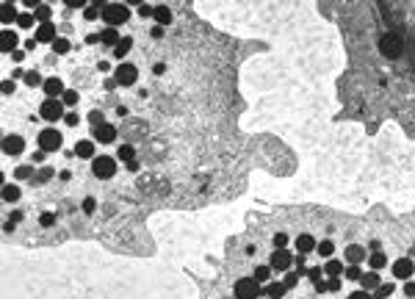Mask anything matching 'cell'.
Segmentation results:
<instances>
[{
	"mask_svg": "<svg viewBox=\"0 0 415 299\" xmlns=\"http://www.w3.org/2000/svg\"><path fill=\"white\" fill-rule=\"evenodd\" d=\"M153 11H155V6H147V3H144V6H138V17H153Z\"/></svg>",
	"mask_w": 415,
	"mask_h": 299,
	"instance_id": "f907efd6",
	"label": "cell"
},
{
	"mask_svg": "<svg viewBox=\"0 0 415 299\" xmlns=\"http://www.w3.org/2000/svg\"><path fill=\"white\" fill-rule=\"evenodd\" d=\"M274 247H277V249L288 247V233H274Z\"/></svg>",
	"mask_w": 415,
	"mask_h": 299,
	"instance_id": "b9f144b4",
	"label": "cell"
},
{
	"mask_svg": "<svg viewBox=\"0 0 415 299\" xmlns=\"http://www.w3.org/2000/svg\"><path fill=\"white\" fill-rule=\"evenodd\" d=\"M56 180H59V183H69V180H72V169H61L59 175H56Z\"/></svg>",
	"mask_w": 415,
	"mask_h": 299,
	"instance_id": "c3c4849f",
	"label": "cell"
},
{
	"mask_svg": "<svg viewBox=\"0 0 415 299\" xmlns=\"http://www.w3.org/2000/svg\"><path fill=\"white\" fill-rule=\"evenodd\" d=\"M34 14H20V20H17V25L22 28V31H28V28H34Z\"/></svg>",
	"mask_w": 415,
	"mask_h": 299,
	"instance_id": "60d3db41",
	"label": "cell"
},
{
	"mask_svg": "<svg viewBox=\"0 0 415 299\" xmlns=\"http://www.w3.org/2000/svg\"><path fill=\"white\" fill-rule=\"evenodd\" d=\"M3 153H6V155L25 153V139L17 136V133H6V139H3Z\"/></svg>",
	"mask_w": 415,
	"mask_h": 299,
	"instance_id": "7c38bea8",
	"label": "cell"
},
{
	"mask_svg": "<svg viewBox=\"0 0 415 299\" xmlns=\"http://www.w3.org/2000/svg\"><path fill=\"white\" fill-rule=\"evenodd\" d=\"M100 42L105 44V47H117V44L122 42V36H119L117 28H102V31H100Z\"/></svg>",
	"mask_w": 415,
	"mask_h": 299,
	"instance_id": "44dd1931",
	"label": "cell"
},
{
	"mask_svg": "<svg viewBox=\"0 0 415 299\" xmlns=\"http://www.w3.org/2000/svg\"><path fill=\"white\" fill-rule=\"evenodd\" d=\"M133 44H136V39H133V36H122V42H119L117 47H114V59H117L119 64H122V61H125L127 56H130V50H133Z\"/></svg>",
	"mask_w": 415,
	"mask_h": 299,
	"instance_id": "5bb4252c",
	"label": "cell"
},
{
	"mask_svg": "<svg viewBox=\"0 0 415 299\" xmlns=\"http://www.w3.org/2000/svg\"><path fill=\"white\" fill-rule=\"evenodd\" d=\"M17 44H20V34L17 31H11V28H6V31H3V44H0V47H3V53H17Z\"/></svg>",
	"mask_w": 415,
	"mask_h": 299,
	"instance_id": "2e32d148",
	"label": "cell"
},
{
	"mask_svg": "<svg viewBox=\"0 0 415 299\" xmlns=\"http://www.w3.org/2000/svg\"><path fill=\"white\" fill-rule=\"evenodd\" d=\"M56 175H59V172L53 169V166H42V169L34 175V186H44V183H47L50 178H56Z\"/></svg>",
	"mask_w": 415,
	"mask_h": 299,
	"instance_id": "cb8c5ba5",
	"label": "cell"
},
{
	"mask_svg": "<svg viewBox=\"0 0 415 299\" xmlns=\"http://www.w3.org/2000/svg\"><path fill=\"white\" fill-rule=\"evenodd\" d=\"M294 263L299 266V272L305 274V263H307V255H296V258H294Z\"/></svg>",
	"mask_w": 415,
	"mask_h": 299,
	"instance_id": "db71d44e",
	"label": "cell"
},
{
	"mask_svg": "<svg viewBox=\"0 0 415 299\" xmlns=\"http://www.w3.org/2000/svg\"><path fill=\"white\" fill-rule=\"evenodd\" d=\"M294 258L296 255H291L288 249H274V252H271V269H274V272H288L291 269V263H294Z\"/></svg>",
	"mask_w": 415,
	"mask_h": 299,
	"instance_id": "30bf717a",
	"label": "cell"
},
{
	"mask_svg": "<svg viewBox=\"0 0 415 299\" xmlns=\"http://www.w3.org/2000/svg\"><path fill=\"white\" fill-rule=\"evenodd\" d=\"M316 247H318V244H316L313 233H302V236L296 239V252H299V255H310Z\"/></svg>",
	"mask_w": 415,
	"mask_h": 299,
	"instance_id": "9a60e30c",
	"label": "cell"
},
{
	"mask_svg": "<svg viewBox=\"0 0 415 299\" xmlns=\"http://www.w3.org/2000/svg\"><path fill=\"white\" fill-rule=\"evenodd\" d=\"M299 277H302V272H291V274H285V288H294L299 282Z\"/></svg>",
	"mask_w": 415,
	"mask_h": 299,
	"instance_id": "7bdbcfd3",
	"label": "cell"
},
{
	"mask_svg": "<svg viewBox=\"0 0 415 299\" xmlns=\"http://www.w3.org/2000/svg\"><path fill=\"white\" fill-rule=\"evenodd\" d=\"M368 266H371V272L385 269V266H388V255H385V252H374V255H368Z\"/></svg>",
	"mask_w": 415,
	"mask_h": 299,
	"instance_id": "d4e9b609",
	"label": "cell"
},
{
	"mask_svg": "<svg viewBox=\"0 0 415 299\" xmlns=\"http://www.w3.org/2000/svg\"><path fill=\"white\" fill-rule=\"evenodd\" d=\"M64 122H67L69 128H78V125H80V117H78V114L72 111V114H67V117H64Z\"/></svg>",
	"mask_w": 415,
	"mask_h": 299,
	"instance_id": "7dc6e473",
	"label": "cell"
},
{
	"mask_svg": "<svg viewBox=\"0 0 415 299\" xmlns=\"http://www.w3.org/2000/svg\"><path fill=\"white\" fill-rule=\"evenodd\" d=\"M20 197H22L20 186H14V183H9V186H3V202H17Z\"/></svg>",
	"mask_w": 415,
	"mask_h": 299,
	"instance_id": "484cf974",
	"label": "cell"
},
{
	"mask_svg": "<svg viewBox=\"0 0 415 299\" xmlns=\"http://www.w3.org/2000/svg\"><path fill=\"white\" fill-rule=\"evenodd\" d=\"M94 153H97V144H94V141H89V139H78L75 141V155L78 158H83V161L86 158H92L94 161V158H97Z\"/></svg>",
	"mask_w": 415,
	"mask_h": 299,
	"instance_id": "4fadbf2b",
	"label": "cell"
},
{
	"mask_svg": "<svg viewBox=\"0 0 415 299\" xmlns=\"http://www.w3.org/2000/svg\"><path fill=\"white\" fill-rule=\"evenodd\" d=\"M36 42H56V25L53 22H42L36 28Z\"/></svg>",
	"mask_w": 415,
	"mask_h": 299,
	"instance_id": "ac0fdd59",
	"label": "cell"
},
{
	"mask_svg": "<svg viewBox=\"0 0 415 299\" xmlns=\"http://www.w3.org/2000/svg\"><path fill=\"white\" fill-rule=\"evenodd\" d=\"M343 269H346V266L340 263L338 258H330V260H324V274H327V277H340V274H343Z\"/></svg>",
	"mask_w": 415,
	"mask_h": 299,
	"instance_id": "603a6c76",
	"label": "cell"
},
{
	"mask_svg": "<svg viewBox=\"0 0 415 299\" xmlns=\"http://www.w3.org/2000/svg\"><path fill=\"white\" fill-rule=\"evenodd\" d=\"M80 211H83L86 216H92L94 211H97V199H94L92 194H86L83 199H80Z\"/></svg>",
	"mask_w": 415,
	"mask_h": 299,
	"instance_id": "1f68e13d",
	"label": "cell"
},
{
	"mask_svg": "<svg viewBox=\"0 0 415 299\" xmlns=\"http://www.w3.org/2000/svg\"><path fill=\"white\" fill-rule=\"evenodd\" d=\"M396 294V285L393 282H382L379 288H376V294H374V299H388V297H393Z\"/></svg>",
	"mask_w": 415,
	"mask_h": 299,
	"instance_id": "4dcf8cb0",
	"label": "cell"
},
{
	"mask_svg": "<svg viewBox=\"0 0 415 299\" xmlns=\"http://www.w3.org/2000/svg\"><path fill=\"white\" fill-rule=\"evenodd\" d=\"M25 83L28 86H39V83H44V78L39 75V69H31V72L25 75Z\"/></svg>",
	"mask_w": 415,
	"mask_h": 299,
	"instance_id": "74e56055",
	"label": "cell"
},
{
	"mask_svg": "<svg viewBox=\"0 0 415 299\" xmlns=\"http://www.w3.org/2000/svg\"><path fill=\"white\" fill-rule=\"evenodd\" d=\"M92 133H94V141H97V144H114L117 136H119V128L114 125V122H105V125H100V128H94Z\"/></svg>",
	"mask_w": 415,
	"mask_h": 299,
	"instance_id": "9c48e42d",
	"label": "cell"
},
{
	"mask_svg": "<svg viewBox=\"0 0 415 299\" xmlns=\"http://www.w3.org/2000/svg\"><path fill=\"white\" fill-rule=\"evenodd\" d=\"M269 277H271V266H257V269H255V280L260 282H269Z\"/></svg>",
	"mask_w": 415,
	"mask_h": 299,
	"instance_id": "e575fe53",
	"label": "cell"
},
{
	"mask_svg": "<svg viewBox=\"0 0 415 299\" xmlns=\"http://www.w3.org/2000/svg\"><path fill=\"white\" fill-rule=\"evenodd\" d=\"M34 175H36L34 163H22V166H17V172H14V178H17V180H28V178L34 180Z\"/></svg>",
	"mask_w": 415,
	"mask_h": 299,
	"instance_id": "d6a6232c",
	"label": "cell"
},
{
	"mask_svg": "<svg viewBox=\"0 0 415 299\" xmlns=\"http://www.w3.org/2000/svg\"><path fill=\"white\" fill-rule=\"evenodd\" d=\"M92 175L97 180H111L117 175V158L114 155H97L92 161Z\"/></svg>",
	"mask_w": 415,
	"mask_h": 299,
	"instance_id": "3957f363",
	"label": "cell"
},
{
	"mask_svg": "<svg viewBox=\"0 0 415 299\" xmlns=\"http://www.w3.org/2000/svg\"><path fill=\"white\" fill-rule=\"evenodd\" d=\"M401 50H404L401 34H393V31L382 34V39H379V53L385 56V59H398V56H401Z\"/></svg>",
	"mask_w": 415,
	"mask_h": 299,
	"instance_id": "277c9868",
	"label": "cell"
},
{
	"mask_svg": "<svg viewBox=\"0 0 415 299\" xmlns=\"http://www.w3.org/2000/svg\"><path fill=\"white\" fill-rule=\"evenodd\" d=\"M316 252L324 258V260H330L332 258V252H335V244H332L330 239H324V241H318V247H316Z\"/></svg>",
	"mask_w": 415,
	"mask_h": 299,
	"instance_id": "f1b7e54d",
	"label": "cell"
},
{
	"mask_svg": "<svg viewBox=\"0 0 415 299\" xmlns=\"http://www.w3.org/2000/svg\"><path fill=\"white\" fill-rule=\"evenodd\" d=\"M114 78H117V83L122 86V89L136 86L138 83V64H136V61H122V64L114 69Z\"/></svg>",
	"mask_w": 415,
	"mask_h": 299,
	"instance_id": "5b68a950",
	"label": "cell"
},
{
	"mask_svg": "<svg viewBox=\"0 0 415 299\" xmlns=\"http://www.w3.org/2000/svg\"><path fill=\"white\" fill-rule=\"evenodd\" d=\"M390 269H393V277H396V280H404L407 282V280H413V277H415V260H413V258H407V255L396 258Z\"/></svg>",
	"mask_w": 415,
	"mask_h": 299,
	"instance_id": "ba28073f",
	"label": "cell"
},
{
	"mask_svg": "<svg viewBox=\"0 0 415 299\" xmlns=\"http://www.w3.org/2000/svg\"><path fill=\"white\" fill-rule=\"evenodd\" d=\"M11 59H14V61H22V59H25V53L17 50V53H11Z\"/></svg>",
	"mask_w": 415,
	"mask_h": 299,
	"instance_id": "9f6ffc18",
	"label": "cell"
},
{
	"mask_svg": "<svg viewBox=\"0 0 415 299\" xmlns=\"http://www.w3.org/2000/svg\"><path fill=\"white\" fill-rule=\"evenodd\" d=\"M102 20H105V28L125 25L127 20H130V9L122 6V3H105V9H102Z\"/></svg>",
	"mask_w": 415,
	"mask_h": 299,
	"instance_id": "7a4b0ae2",
	"label": "cell"
},
{
	"mask_svg": "<svg viewBox=\"0 0 415 299\" xmlns=\"http://www.w3.org/2000/svg\"><path fill=\"white\" fill-rule=\"evenodd\" d=\"M36 20H42V22H50V17H53V9L47 6V3H39V9H36V14H34Z\"/></svg>",
	"mask_w": 415,
	"mask_h": 299,
	"instance_id": "836d02e7",
	"label": "cell"
},
{
	"mask_svg": "<svg viewBox=\"0 0 415 299\" xmlns=\"http://www.w3.org/2000/svg\"><path fill=\"white\" fill-rule=\"evenodd\" d=\"M59 214L56 211H39V227H56Z\"/></svg>",
	"mask_w": 415,
	"mask_h": 299,
	"instance_id": "4316f807",
	"label": "cell"
},
{
	"mask_svg": "<svg viewBox=\"0 0 415 299\" xmlns=\"http://www.w3.org/2000/svg\"><path fill=\"white\" fill-rule=\"evenodd\" d=\"M61 103L69 105V108H75V105L80 103V92H78V89H67V92L61 94Z\"/></svg>",
	"mask_w": 415,
	"mask_h": 299,
	"instance_id": "83f0119b",
	"label": "cell"
},
{
	"mask_svg": "<svg viewBox=\"0 0 415 299\" xmlns=\"http://www.w3.org/2000/svg\"><path fill=\"white\" fill-rule=\"evenodd\" d=\"M343 277H349V280H360V277H363V269H360V266H346V269H343Z\"/></svg>",
	"mask_w": 415,
	"mask_h": 299,
	"instance_id": "ab89813d",
	"label": "cell"
},
{
	"mask_svg": "<svg viewBox=\"0 0 415 299\" xmlns=\"http://www.w3.org/2000/svg\"><path fill=\"white\" fill-rule=\"evenodd\" d=\"M14 20H20V14L14 11V6H11V3H6V6H3V22L9 25V22H14Z\"/></svg>",
	"mask_w": 415,
	"mask_h": 299,
	"instance_id": "8d00e7d4",
	"label": "cell"
},
{
	"mask_svg": "<svg viewBox=\"0 0 415 299\" xmlns=\"http://www.w3.org/2000/svg\"><path fill=\"white\" fill-rule=\"evenodd\" d=\"M236 297L238 299H260L263 297V285L255 277H241L236 282Z\"/></svg>",
	"mask_w": 415,
	"mask_h": 299,
	"instance_id": "8992f818",
	"label": "cell"
},
{
	"mask_svg": "<svg viewBox=\"0 0 415 299\" xmlns=\"http://www.w3.org/2000/svg\"><path fill=\"white\" fill-rule=\"evenodd\" d=\"M42 89H44V94H47L50 100H61V94L67 92V89H64V80H61L59 75H50V78H44Z\"/></svg>",
	"mask_w": 415,
	"mask_h": 299,
	"instance_id": "8fae6325",
	"label": "cell"
},
{
	"mask_svg": "<svg viewBox=\"0 0 415 299\" xmlns=\"http://www.w3.org/2000/svg\"><path fill=\"white\" fill-rule=\"evenodd\" d=\"M404 297H407V299H415V282H413V280L404 282Z\"/></svg>",
	"mask_w": 415,
	"mask_h": 299,
	"instance_id": "681fc988",
	"label": "cell"
},
{
	"mask_svg": "<svg viewBox=\"0 0 415 299\" xmlns=\"http://www.w3.org/2000/svg\"><path fill=\"white\" fill-rule=\"evenodd\" d=\"M67 53H69L67 39H56V42H53V56H67Z\"/></svg>",
	"mask_w": 415,
	"mask_h": 299,
	"instance_id": "d590c367",
	"label": "cell"
},
{
	"mask_svg": "<svg viewBox=\"0 0 415 299\" xmlns=\"http://www.w3.org/2000/svg\"><path fill=\"white\" fill-rule=\"evenodd\" d=\"M340 288H343V280H340V277H327V291H330V294H338Z\"/></svg>",
	"mask_w": 415,
	"mask_h": 299,
	"instance_id": "f35d334b",
	"label": "cell"
},
{
	"mask_svg": "<svg viewBox=\"0 0 415 299\" xmlns=\"http://www.w3.org/2000/svg\"><path fill=\"white\" fill-rule=\"evenodd\" d=\"M263 294H266L269 299H285L288 288H285V282H269V285L263 288Z\"/></svg>",
	"mask_w": 415,
	"mask_h": 299,
	"instance_id": "7402d4cb",
	"label": "cell"
},
{
	"mask_svg": "<svg viewBox=\"0 0 415 299\" xmlns=\"http://www.w3.org/2000/svg\"><path fill=\"white\" fill-rule=\"evenodd\" d=\"M365 249L360 247V244H349L346 247V260H349V266H360V260H365Z\"/></svg>",
	"mask_w": 415,
	"mask_h": 299,
	"instance_id": "e0dca14e",
	"label": "cell"
},
{
	"mask_svg": "<svg viewBox=\"0 0 415 299\" xmlns=\"http://www.w3.org/2000/svg\"><path fill=\"white\" fill-rule=\"evenodd\" d=\"M39 117H42L44 122H61L67 114H64V103L61 100H44L42 105H39Z\"/></svg>",
	"mask_w": 415,
	"mask_h": 299,
	"instance_id": "52a82bcc",
	"label": "cell"
},
{
	"mask_svg": "<svg viewBox=\"0 0 415 299\" xmlns=\"http://www.w3.org/2000/svg\"><path fill=\"white\" fill-rule=\"evenodd\" d=\"M313 288H316V294H327V280H324V277H321V280H316Z\"/></svg>",
	"mask_w": 415,
	"mask_h": 299,
	"instance_id": "816d5d0a",
	"label": "cell"
},
{
	"mask_svg": "<svg viewBox=\"0 0 415 299\" xmlns=\"http://www.w3.org/2000/svg\"><path fill=\"white\" fill-rule=\"evenodd\" d=\"M83 17H86V20H97V17H102V14H100V6H89V9L83 11Z\"/></svg>",
	"mask_w": 415,
	"mask_h": 299,
	"instance_id": "f6af8a7d",
	"label": "cell"
},
{
	"mask_svg": "<svg viewBox=\"0 0 415 299\" xmlns=\"http://www.w3.org/2000/svg\"><path fill=\"white\" fill-rule=\"evenodd\" d=\"M346 299H374V294H371V291H363V288H360V291H352Z\"/></svg>",
	"mask_w": 415,
	"mask_h": 299,
	"instance_id": "ee69618b",
	"label": "cell"
},
{
	"mask_svg": "<svg viewBox=\"0 0 415 299\" xmlns=\"http://www.w3.org/2000/svg\"><path fill=\"white\" fill-rule=\"evenodd\" d=\"M14 94V80H6L3 83V97H11Z\"/></svg>",
	"mask_w": 415,
	"mask_h": 299,
	"instance_id": "f5cc1de1",
	"label": "cell"
},
{
	"mask_svg": "<svg viewBox=\"0 0 415 299\" xmlns=\"http://www.w3.org/2000/svg\"><path fill=\"white\" fill-rule=\"evenodd\" d=\"M119 158H122V161H133L136 158V144H130V141H125V144H119Z\"/></svg>",
	"mask_w": 415,
	"mask_h": 299,
	"instance_id": "f546056e",
	"label": "cell"
},
{
	"mask_svg": "<svg viewBox=\"0 0 415 299\" xmlns=\"http://www.w3.org/2000/svg\"><path fill=\"white\" fill-rule=\"evenodd\" d=\"M153 17H155V22H158L161 28H166V25H172V20H175V14H172V9H169V6H155Z\"/></svg>",
	"mask_w": 415,
	"mask_h": 299,
	"instance_id": "d6986e66",
	"label": "cell"
},
{
	"mask_svg": "<svg viewBox=\"0 0 415 299\" xmlns=\"http://www.w3.org/2000/svg\"><path fill=\"white\" fill-rule=\"evenodd\" d=\"M360 285H363V291H376L382 285L379 272H365L363 277H360Z\"/></svg>",
	"mask_w": 415,
	"mask_h": 299,
	"instance_id": "ffe728a7",
	"label": "cell"
},
{
	"mask_svg": "<svg viewBox=\"0 0 415 299\" xmlns=\"http://www.w3.org/2000/svg\"><path fill=\"white\" fill-rule=\"evenodd\" d=\"M36 144H39L42 153H59L61 147H64V133H61V128L47 125V128H42L36 133Z\"/></svg>",
	"mask_w": 415,
	"mask_h": 299,
	"instance_id": "6da1fadb",
	"label": "cell"
},
{
	"mask_svg": "<svg viewBox=\"0 0 415 299\" xmlns=\"http://www.w3.org/2000/svg\"><path fill=\"white\" fill-rule=\"evenodd\" d=\"M321 274H324V269H318V266H313V269L307 272V280H310V282H316V280H321Z\"/></svg>",
	"mask_w": 415,
	"mask_h": 299,
	"instance_id": "bcb514c9",
	"label": "cell"
},
{
	"mask_svg": "<svg viewBox=\"0 0 415 299\" xmlns=\"http://www.w3.org/2000/svg\"><path fill=\"white\" fill-rule=\"evenodd\" d=\"M97 69H100V72H108L111 64H108V61H97Z\"/></svg>",
	"mask_w": 415,
	"mask_h": 299,
	"instance_id": "11a10c76",
	"label": "cell"
}]
</instances>
